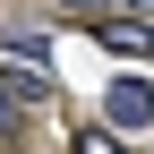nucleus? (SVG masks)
Masks as SVG:
<instances>
[{
  "label": "nucleus",
  "mask_w": 154,
  "mask_h": 154,
  "mask_svg": "<svg viewBox=\"0 0 154 154\" xmlns=\"http://www.w3.org/2000/svg\"><path fill=\"white\" fill-rule=\"evenodd\" d=\"M0 86H9V103H51L43 34H9V43H0Z\"/></svg>",
  "instance_id": "nucleus-1"
},
{
  "label": "nucleus",
  "mask_w": 154,
  "mask_h": 154,
  "mask_svg": "<svg viewBox=\"0 0 154 154\" xmlns=\"http://www.w3.org/2000/svg\"><path fill=\"white\" fill-rule=\"evenodd\" d=\"M103 111L120 128H146L154 120V86H137V77H111V94H103Z\"/></svg>",
  "instance_id": "nucleus-2"
},
{
  "label": "nucleus",
  "mask_w": 154,
  "mask_h": 154,
  "mask_svg": "<svg viewBox=\"0 0 154 154\" xmlns=\"http://www.w3.org/2000/svg\"><path fill=\"white\" fill-rule=\"evenodd\" d=\"M103 43H111V51H146V60H154V17H111Z\"/></svg>",
  "instance_id": "nucleus-3"
},
{
  "label": "nucleus",
  "mask_w": 154,
  "mask_h": 154,
  "mask_svg": "<svg viewBox=\"0 0 154 154\" xmlns=\"http://www.w3.org/2000/svg\"><path fill=\"white\" fill-rule=\"evenodd\" d=\"M111 9H120V0H60V17H69V26H94V34L111 26Z\"/></svg>",
  "instance_id": "nucleus-4"
},
{
  "label": "nucleus",
  "mask_w": 154,
  "mask_h": 154,
  "mask_svg": "<svg viewBox=\"0 0 154 154\" xmlns=\"http://www.w3.org/2000/svg\"><path fill=\"white\" fill-rule=\"evenodd\" d=\"M77 154H128V146L111 137V128H77Z\"/></svg>",
  "instance_id": "nucleus-5"
},
{
  "label": "nucleus",
  "mask_w": 154,
  "mask_h": 154,
  "mask_svg": "<svg viewBox=\"0 0 154 154\" xmlns=\"http://www.w3.org/2000/svg\"><path fill=\"white\" fill-rule=\"evenodd\" d=\"M17 111L26 103H9V86H0V146H17Z\"/></svg>",
  "instance_id": "nucleus-6"
},
{
  "label": "nucleus",
  "mask_w": 154,
  "mask_h": 154,
  "mask_svg": "<svg viewBox=\"0 0 154 154\" xmlns=\"http://www.w3.org/2000/svg\"><path fill=\"white\" fill-rule=\"evenodd\" d=\"M120 9H137V17H154V0H120Z\"/></svg>",
  "instance_id": "nucleus-7"
}]
</instances>
